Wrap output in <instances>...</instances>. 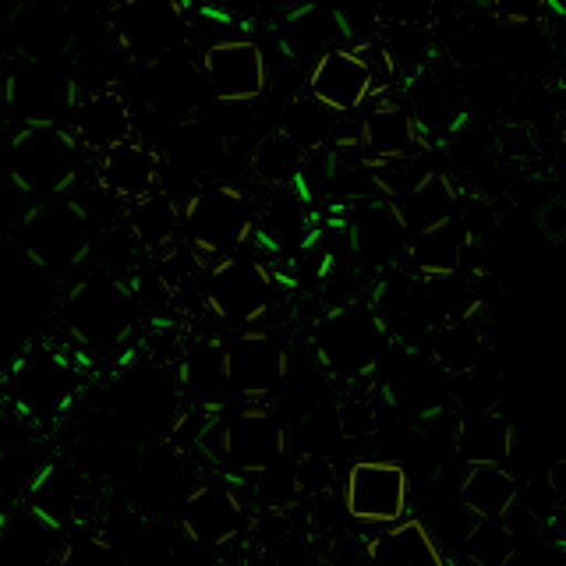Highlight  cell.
Instances as JSON below:
<instances>
[{
    "label": "cell",
    "instance_id": "1",
    "mask_svg": "<svg viewBox=\"0 0 566 566\" xmlns=\"http://www.w3.org/2000/svg\"><path fill=\"white\" fill-rule=\"evenodd\" d=\"M195 450L234 478L270 474L291 450V424L273 403H241L206 418Z\"/></svg>",
    "mask_w": 566,
    "mask_h": 566
},
{
    "label": "cell",
    "instance_id": "2",
    "mask_svg": "<svg viewBox=\"0 0 566 566\" xmlns=\"http://www.w3.org/2000/svg\"><path fill=\"white\" fill-rule=\"evenodd\" d=\"M78 397V368L67 350L32 344L0 376V407L32 432H50Z\"/></svg>",
    "mask_w": 566,
    "mask_h": 566
},
{
    "label": "cell",
    "instance_id": "3",
    "mask_svg": "<svg viewBox=\"0 0 566 566\" xmlns=\"http://www.w3.org/2000/svg\"><path fill=\"white\" fill-rule=\"evenodd\" d=\"M394 347L371 312L368 301H344L323 312L312 326V358L329 379L347 389L368 382L386 361V350Z\"/></svg>",
    "mask_w": 566,
    "mask_h": 566
},
{
    "label": "cell",
    "instance_id": "4",
    "mask_svg": "<svg viewBox=\"0 0 566 566\" xmlns=\"http://www.w3.org/2000/svg\"><path fill=\"white\" fill-rule=\"evenodd\" d=\"M0 167L40 206L64 199L67 188L78 181L82 149L64 124H22L11 135Z\"/></svg>",
    "mask_w": 566,
    "mask_h": 566
},
{
    "label": "cell",
    "instance_id": "5",
    "mask_svg": "<svg viewBox=\"0 0 566 566\" xmlns=\"http://www.w3.org/2000/svg\"><path fill=\"white\" fill-rule=\"evenodd\" d=\"M255 234V206L230 181H199L181 206V238L202 262L244 252Z\"/></svg>",
    "mask_w": 566,
    "mask_h": 566
},
{
    "label": "cell",
    "instance_id": "6",
    "mask_svg": "<svg viewBox=\"0 0 566 566\" xmlns=\"http://www.w3.org/2000/svg\"><path fill=\"white\" fill-rule=\"evenodd\" d=\"M64 326L82 350L114 354L135 336L138 305L128 287V280L111 273H88L64 301Z\"/></svg>",
    "mask_w": 566,
    "mask_h": 566
},
{
    "label": "cell",
    "instance_id": "7",
    "mask_svg": "<svg viewBox=\"0 0 566 566\" xmlns=\"http://www.w3.org/2000/svg\"><path fill=\"white\" fill-rule=\"evenodd\" d=\"M202 308L234 329H255L276 308V276L255 255H227L202 273Z\"/></svg>",
    "mask_w": 566,
    "mask_h": 566
},
{
    "label": "cell",
    "instance_id": "8",
    "mask_svg": "<svg viewBox=\"0 0 566 566\" xmlns=\"http://www.w3.org/2000/svg\"><path fill=\"white\" fill-rule=\"evenodd\" d=\"M18 241H22V252L32 265L50 273H67L78 270V265L93 255V217L88 209L75 199H53L40 202L25 227L18 230Z\"/></svg>",
    "mask_w": 566,
    "mask_h": 566
},
{
    "label": "cell",
    "instance_id": "9",
    "mask_svg": "<svg viewBox=\"0 0 566 566\" xmlns=\"http://www.w3.org/2000/svg\"><path fill=\"white\" fill-rule=\"evenodd\" d=\"M25 506L40 513L46 524L64 531H96L103 527V500L93 489V478L75 460H57L50 457L40 478L32 482Z\"/></svg>",
    "mask_w": 566,
    "mask_h": 566
},
{
    "label": "cell",
    "instance_id": "10",
    "mask_svg": "<svg viewBox=\"0 0 566 566\" xmlns=\"http://www.w3.org/2000/svg\"><path fill=\"white\" fill-rule=\"evenodd\" d=\"M111 32L124 57L146 67L181 50L188 35L185 0H120L111 11Z\"/></svg>",
    "mask_w": 566,
    "mask_h": 566
},
{
    "label": "cell",
    "instance_id": "11",
    "mask_svg": "<svg viewBox=\"0 0 566 566\" xmlns=\"http://www.w3.org/2000/svg\"><path fill=\"white\" fill-rule=\"evenodd\" d=\"M177 524L191 545L227 548L248 535V506L230 478H195L185 500L177 503Z\"/></svg>",
    "mask_w": 566,
    "mask_h": 566
},
{
    "label": "cell",
    "instance_id": "12",
    "mask_svg": "<svg viewBox=\"0 0 566 566\" xmlns=\"http://www.w3.org/2000/svg\"><path fill=\"white\" fill-rule=\"evenodd\" d=\"M227 344V379L230 397L241 403H276L287 379L291 350L270 329H238Z\"/></svg>",
    "mask_w": 566,
    "mask_h": 566
},
{
    "label": "cell",
    "instance_id": "13",
    "mask_svg": "<svg viewBox=\"0 0 566 566\" xmlns=\"http://www.w3.org/2000/svg\"><path fill=\"white\" fill-rule=\"evenodd\" d=\"M202 85L217 103L244 106L265 96L270 88V61L255 40H217L199 57Z\"/></svg>",
    "mask_w": 566,
    "mask_h": 566
},
{
    "label": "cell",
    "instance_id": "14",
    "mask_svg": "<svg viewBox=\"0 0 566 566\" xmlns=\"http://www.w3.org/2000/svg\"><path fill=\"white\" fill-rule=\"evenodd\" d=\"M411 482L394 460H354L344 474V510L358 524H397L407 513Z\"/></svg>",
    "mask_w": 566,
    "mask_h": 566
},
{
    "label": "cell",
    "instance_id": "15",
    "mask_svg": "<svg viewBox=\"0 0 566 566\" xmlns=\"http://www.w3.org/2000/svg\"><path fill=\"white\" fill-rule=\"evenodd\" d=\"M305 96H312L318 106H326L336 117L358 114L368 99L382 96L376 75H371L368 61L354 46H329L315 57L308 78H305Z\"/></svg>",
    "mask_w": 566,
    "mask_h": 566
},
{
    "label": "cell",
    "instance_id": "16",
    "mask_svg": "<svg viewBox=\"0 0 566 566\" xmlns=\"http://www.w3.org/2000/svg\"><path fill=\"white\" fill-rule=\"evenodd\" d=\"M177 397L191 415L212 418L227 411L230 379H227V344L220 336H188L181 365L174 368Z\"/></svg>",
    "mask_w": 566,
    "mask_h": 566
},
{
    "label": "cell",
    "instance_id": "17",
    "mask_svg": "<svg viewBox=\"0 0 566 566\" xmlns=\"http://www.w3.org/2000/svg\"><path fill=\"white\" fill-rule=\"evenodd\" d=\"M354 146H358V156L368 167H382V164H403V159H421L429 153V138L421 135V128L403 103L379 96L368 106Z\"/></svg>",
    "mask_w": 566,
    "mask_h": 566
},
{
    "label": "cell",
    "instance_id": "18",
    "mask_svg": "<svg viewBox=\"0 0 566 566\" xmlns=\"http://www.w3.org/2000/svg\"><path fill=\"white\" fill-rule=\"evenodd\" d=\"M4 96L11 111L22 114V124H61V117L75 106L78 85L57 64L18 61Z\"/></svg>",
    "mask_w": 566,
    "mask_h": 566
},
{
    "label": "cell",
    "instance_id": "19",
    "mask_svg": "<svg viewBox=\"0 0 566 566\" xmlns=\"http://www.w3.org/2000/svg\"><path fill=\"white\" fill-rule=\"evenodd\" d=\"M344 238H347L350 259L368 265V270H394L407 248V230H403L400 212L386 199L350 206Z\"/></svg>",
    "mask_w": 566,
    "mask_h": 566
},
{
    "label": "cell",
    "instance_id": "20",
    "mask_svg": "<svg viewBox=\"0 0 566 566\" xmlns=\"http://www.w3.org/2000/svg\"><path fill=\"white\" fill-rule=\"evenodd\" d=\"M142 99L170 124H188L199 117L202 106V71L199 61L185 57L181 50L167 53L142 67Z\"/></svg>",
    "mask_w": 566,
    "mask_h": 566
},
{
    "label": "cell",
    "instance_id": "21",
    "mask_svg": "<svg viewBox=\"0 0 566 566\" xmlns=\"http://www.w3.org/2000/svg\"><path fill=\"white\" fill-rule=\"evenodd\" d=\"M71 135L85 153H106L120 142L135 138V114L117 85H96L75 96L71 106Z\"/></svg>",
    "mask_w": 566,
    "mask_h": 566
},
{
    "label": "cell",
    "instance_id": "22",
    "mask_svg": "<svg viewBox=\"0 0 566 566\" xmlns=\"http://www.w3.org/2000/svg\"><path fill=\"white\" fill-rule=\"evenodd\" d=\"M8 25L18 61L57 64L75 43V22L57 0H18Z\"/></svg>",
    "mask_w": 566,
    "mask_h": 566
},
{
    "label": "cell",
    "instance_id": "23",
    "mask_svg": "<svg viewBox=\"0 0 566 566\" xmlns=\"http://www.w3.org/2000/svg\"><path fill=\"white\" fill-rule=\"evenodd\" d=\"M96 188L120 206L149 199L164 188V156L142 138L120 142L96 156Z\"/></svg>",
    "mask_w": 566,
    "mask_h": 566
},
{
    "label": "cell",
    "instance_id": "24",
    "mask_svg": "<svg viewBox=\"0 0 566 566\" xmlns=\"http://www.w3.org/2000/svg\"><path fill=\"white\" fill-rule=\"evenodd\" d=\"M312 223H315L312 206L301 199L294 188H280L255 212V234L252 238L273 255H294V252L312 248V241H315Z\"/></svg>",
    "mask_w": 566,
    "mask_h": 566
},
{
    "label": "cell",
    "instance_id": "25",
    "mask_svg": "<svg viewBox=\"0 0 566 566\" xmlns=\"http://www.w3.org/2000/svg\"><path fill=\"white\" fill-rule=\"evenodd\" d=\"M64 535L25 503L8 506L0 517V566H53Z\"/></svg>",
    "mask_w": 566,
    "mask_h": 566
},
{
    "label": "cell",
    "instance_id": "26",
    "mask_svg": "<svg viewBox=\"0 0 566 566\" xmlns=\"http://www.w3.org/2000/svg\"><path fill=\"white\" fill-rule=\"evenodd\" d=\"M120 234L132 241L138 255H164L174 244H181V206L170 191H153L149 199H138L124 206L120 212Z\"/></svg>",
    "mask_w": 566,
    "mask_h": 566
},
{
    "label": "cell",
    "instance_id": "27",
    "mask_svg": "<svg viewBox=\"0 0 566 566\" xmlns=\"http://www.w3.org/2000/svg\"><path fill=\"white\" fill-rule=\"evenodd\" d=\"M471 238L464 234L460 220L439 223L432 230L407 238L403 262H411V276L418 280H442L453 273H464V252Z\"/></svg>",
    "mask_w": 566,
    "mask_h": 566
},
{
    "label": "cell",
    "instance_id": "28",
    "mask_svg": "<svg viewBox=\"0 0 566 566\" xmlns=\"http://www.w3.org/2000/svg\"><path fill=\"white\" fill-rule=\"evenodd\" d=\"M489 358V333L482 315L460 318V323H442L429 336V361L442 371L447 379L468 376Z\"/></svg>",
    "mask_w": 566,
    "mask_h": 566
},
{
    "label": "cell",
    "instance_id": "29",
    "mask_svg": "<svg viewBox=\"0 0 566 566\" xmlns=\"http://www.w3.org/2000/svg\"><path fill=\"white\" fill-rule=\"evenodd\" d=\"M517 447L513 424L503 411H482V415H460L453 429V450L464 464H506Z\"/></svg>",
    "mask_w": 566,
    "mask_h": 566
},
{
    "label": "cell",
    "instance_id": "30",
    "mask_svg": "<svg viewBox=\"0 0 566 566\" xmlns=\"http://www.w3.org/2000/svg\"><path fill=\"white\" fill-rule=\"evenodd\" d=\"M517 474L506 464H471L457 485V500L474 521H500L517 503Z\"/></svg>",
    "mask_w": 566,
    "mask_h": 566
},
{
    "label": "cell",
    "instance_id": "31",
    "mask_svg": "<svg viewBox=\"0 0 566 566\" xmlns=\"http://www.w3.org/2000/svg\"><path fill=\"white\" fill-rule=\"evenodd\" d=\"M371 566H447L439 542L421 521H397L386 524L376 538L368 542Z\"/></svg>",
    "mask_w": 566,
    "mask_h": 566
},
{
    "label": "cell",
    "instance_id": "32",
    "mask_svg": "<svg viewBox=\"0 0 566 566\" xmlns=\"http://www.w3.org/2000/svg\"><path fill=\"white\" fill-rule=\"evenodd\" d=\"M457 209H460V188L453 177L442 170H424L421 181L407 191V199L397 206L407 238L457 220Z\"/></svg>",
    "mask_w": 566,
    "mask_h": 566
},
{
    "label": "cell",
    "instance_id": "33",
    "mask_svg": "<svg viewBox=\"0 0 566 566\" xmlns=\"http://www.w3.org/2000/svg\"><path fill=\"white\" fill-rule=\"evenodd\" d=\"M276 132L308 156V153L333 146V142L340 138V117L329 114L326 106H318L312 96L301 93L283 106Z\"/></svg>",
    "mask_w": 566,
    "mask_h": 566
},
{
    "label": "cell",
    "instance_id": "34",
    "mask_svg": "<svg viewBox=\"0 0 566 566\" xmlns=\"http://www.w3.org/2000/svg\"><path fill=\"white\" fill-rule=\"evenodd\" d=\"M394 400H400V407L418 418H432L447 407L450 382L432 361H411L394 382Z\"/></svg>",
    "mask_w": 566,
    "mask_h": 566
},
{
    "label": "cell",
    "instance_id": "35",
    "mask_svg": "<svg viewBox=\"0 0 566 566\" xmlns=\"http://www.w3.org/2000/svg\"><path fill=\"white\" fill-rule=\"evenodd\" d=\"M301 164H305V153H301L294 142H287L280 132H270L255 142L252 156H248V167H252V177L259 185H265L270 191L280 188H294Z\"/></svg>",
    "mask_w": 566,
    "mask_h": 566
},
{
    "label": "cell",
    "instance_id": "36",
    "mask_svg": "<svg viewBox=\"0 0 566 566\" xmlns=\"http://www.w3.org/2000/svg\"><path fill=\"white\" fill-rule=\"evenodd\" d=\"M510 96H513V82L506 75V67L495 61H482V64L468 67L464 85H460V103H464V111L495 114L510 103Z\"/></svg>",
    "mask_w": 566,
    "mask_h": 566
},
{
    "label": "cell",
    "instance_id": "37",
    "mask_svg": "<svg viewBox=\"0 0 566 566\" xmlns=\"http://www.w3.org/2000/svg\"><path fill=\"white\" fill-rule=\"evenodd\" d=\"M521 538L513 535V527L500 521H474L464 535V553L474 566H510L517 559Z\"/></svg>",
    "mask_w": 566,
    "mask_h": 566
},
{
    "label": "cell",
    "instance_id": "38",
    "mask_svg": "<svg viewBox=\"0 0 566 566\" xmlns=\"http://www.w3.org/2000/svg\"><path fill=\"white\" fill-rule=\"evenodd\" d=\"M188 336L191 333L181 318H153L138 336V361H146L149 368H159V371H174L181 365Z\"/></svg>",
    "mask_w": 566,
    "mask_h": 566
},
{
    "label": "cell",
    "instance_id": "39",
    "mask_svg": "<svg viewBox=\"0 0 566 566\" xmlns=\"http://www.w3.org/2000/svg\"><path fill=\"white\" fill-rule=\"evenodd\" d=\"M503 376L485 365H478L468 376L450 379V400L460 407V415H482V411H500L503 403Z\"/></svg>",
    "mask_w": 566,
    "mask_h": 566
},
{
    "label": "cell",
    "instance_id": "40",
    "mask_svg": "<svg viewBox=\"0 0 566 566\" xmlns=\"http://www.w3.org/2000/svg\"><path fill=\"white\" fill-rule=\"evenodd\" d=\"M333 415H336V429H340L344 442L371 439L379 432V403L361 386H354V389H347L344 397H336L333 400Z\"/></svg>",
    "mask_w": 566,
    "mask_h": 566
},
{
    "label": "cell",
    "instance_id": "41",
    "mask_svg": "<svg viewBox=\"0 0 566 566\" xmlns=\"http://www.w3.org/2000/svg\"><path fill=\"white\" fill-rule=\"evenodd\" d=\"M53 566H124L120 548L103 535V531H75L64 535V545Z\"/></svg>",
    "mask_w": 566,
    "mask_h": 566
},
{
    "label": "cell",
    "instance_id": "42",
    "mask_svg": "<svg viewBox=\"0 0 566 566\" xmlns=\"http://www.w3.org/2000/svg\"><path fill=\"white\" fill-rule=\"evenodd\" d=\"M336 482H340V471H336V460L323 453H297L294 468H291V485L294 492L308 495V500H326L333 495Z\"/></svg>",
    "mask_w": 566,
    "mask_h": 566
},
{
    "label": "cell",
    "instance_id": "43",
    "mask_svg": "<svg viewBox=\"0 0 566 566\" xmlns=\"http://www.w3.org/2000/svg\"><path fill=\"white\" fill-rule=\"evenodd\" d=\"M297 453H323L333 457V450L340 447V429H336V415H333V403H315L312 411L301 415L297 421Z\"/></svg>",
    "mask_w": 566,
    "mask_h": 566
},
{
    "label": "cell",
    "instance_id": "44",
    "mask_svg": "<svg viewBox=\"0 0 566 566\" xmlns=\"http://www.w3.org/2000/svg\"><path fill=\"white\" fill-rule=\"evenodd\" d=\"M439 0H376V22L382 29L429 32L436 25Z\"/></svg>",
    "mask_w": 566,
    "mask_h": 566
},
{
    "label": "cell",
    "instance_id": "45",
    "mask_svg": "<svg viewBox=\"0 0 566 566\" xmlns=\"http://www.w3.org/2000/svg\"><path fill=\"white\" fill-rule=\"evenodd\" d=\"M32 209H35V202L11 181L4 170H0V241L18 238V230L25 227Z\"/></svg>",
    "mask_w": 566,
    "mask_h": 566
},
{
    "label": "cell",
    "instance_id": "46",
    "mask_svg": "<svg viewBox=\"0 0 566 566\" xmlns=\"http://www.w3.org/2000/svg\"><path fill=\"white\" fill-rule=\"evenodd\" d=\"M495 149L513 164H527V159L538 156V135L527 120H503L495 128Z\"/></svg>",
    "mask_w": 566,
    "mask_h": 566
},
{
    "label": "cell",
    "instance_id": "47",
    "mask_svg": "<svg viewBox=\"0 0 566 566\" xmlns=\"http://www.w3.org/2000/svg\"><path fill=\"white\" fill-rule=\"evenodd\" d=\"M495 22L510 29H527L542 25L545 14L553 11V0H489Z\"/></svg>",
    "mask_w": 566,
    "mask_h": 566
},
{
    "label": "cell",
    "instance_id": "48",
    "mask_svg": "<svg viewBox=\"0 0 566 566\" xmlns=\"http://www.w3.org/2000/svg\"><path fill=\"white\" fill-rule=\"evenodd\" d=\"M538 227H542L553 241H559V238L566 234V202H563V199L545 202V206L538 209Z\"/></svg>",
    "mask_w": 566,
    "mask_h": 566
},
{
    "label": "cell",
    "instance_id": "49",
    "mask_svg": "<svg viewBox=\"0 0 566 566\" xmlns=\"http://www.w3.org/2000/svg\"><path fill=\"white\" fill-rule=\"evenodd\" d=\"M270 4L287 18V22H294V18H301V14H308V11H315V4L318 0H270Z\"/></svg>",
    "mask_w": 566,
    "mask_h": 566
},
{
    "label": "cell",
    "instance_id": "50",
    "mask_svg": "<svg viewBox=\"0 0 566 566\" xmlns=\"http://www.w3.org/2000/svg\"><path fill=\"white\" fill-rule=\"evenodd\" d=\"M212 566H244L241 559H220V563H212Z\"/></svg>",
    "mask_w": 566,
    "mask_h": 566
},
{
    "label": "cell",
    "instance_id": "51",
    "mask_svg": "<svg viewBox=\"0 0 566 566\" xmlns=\"http://www.w3.org/2000/svg\"><path fill=\"white\" fill-rule=\"evenodd\" d=\"M111 4H120V0H111Z\"/></svg>",
    "mask_w": 566,
    "mask_h": 566
},
{
    "label": "cell",
    "instance_id": "52",
    "mask_svg": "<svg viewBox=\"0 0 566 566\" xmlns=\"http://www.w3.org/2000/svg\"><path fill=\"white\" fill-rule=\"evenodd\" d=\"M0 170H4V167H0Z\"/></svg>",
    "mask_w": 566,
    "mask_h": 566
}]
</instances>
